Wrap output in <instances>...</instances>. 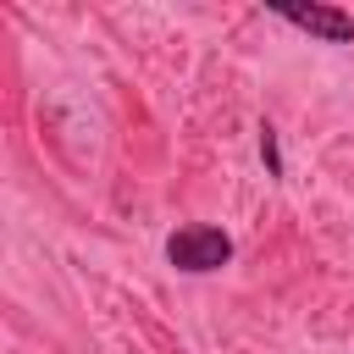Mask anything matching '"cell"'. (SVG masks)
<instances>
[{
    "instance_id": "1",
    "label": "cell",
    "mask_w": 354,
    "mask_h": 354,
    "mask_svg": "<svg viewBox=\"0 0 354 354\" xmlns=\"http://www.w3.org/2000/svg\"><path fill=\"white\" fill-rule=\"evenodd\" d=\"M166 260L177 271H188V277H205V271H221L232 260V238L221 227H210V221H188V227H177L166 238Z\"/></svg>"
},
{
    "instance_id": "2",
    "label": "cell",
    "mask_w": 354,
    "mask_h": 354,
    "mask_svg": "<svg viewBox=\"0 0 354 354\" xmlns=\"http://www.w3.org/2000/svg\"><path fill=\"white\" fill-rule=\"evenodd\" d=\"M271 17L304 28V33L321 39V44H354V11H343V6H293V0H271Z\"/></svg>"
},
{
    "instance_id": "3",
    "label": "cell",
    "mask_w": 354,
    "mask_h": 354,
    "mask_svg": "<svg viewBox=\"0 0 354 354\" xmlns=\"http://www.w3.org/2000/svg\"><path fill=\"white\" fill-rule=\"evenodd\" d=\"M260 160H266V177H282L288 166H282V144H277V127L271 122H260Z\"/></svg>"
}]
</instances>
